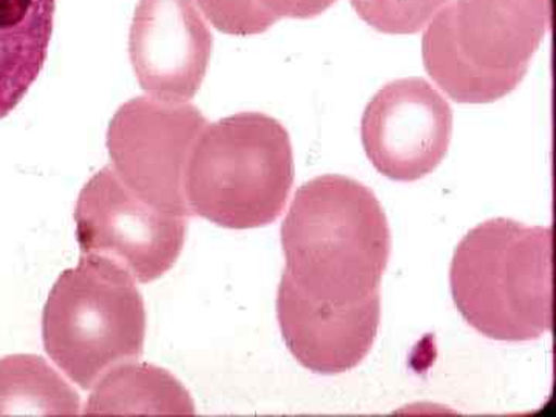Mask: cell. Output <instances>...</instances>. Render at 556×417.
<instances>
[{"label":"cell","mask_w":556,"mask_h":417,"mask_svg":"<svg viewBox=\"0 0 556 417\" xmlns=\"http://www.w3.org/2000/svg\"><path fill=\"white\" fill-rule=\"evenodd\" d=\"M452 0H351L357 16L383 35H416Z\"/></svg>","instance_id":"obj_14"},{"label":"cell","mask_w":556,"mask_h":417,"mask_svg":"<svg viewBox=\"0 0 556 417\" xmlns=\"http://www.w3.org/2000/svg\"><path fill=\"white\" fill-rule=\"evenodd\" d=\"M548 25V0H452L427 24L424 65L457 104H490L525 79Z\"/></svg>","instance_id":"obj_4"},{"label":"cell","mask_w":556,"mask_h":417,"mask_svg":"<svg viewBox=\"0 0 556 417\" xmlns=\"http://www.w3.org/2000/svg\"><path fill=\"white\" fill-rule=\"evenodd\" d=\"M78 393L31 354L0 358V416H78Z\"/></svg>","instance_id":"obj_13"},{"label":"cell","mask_w":556,"mask_h":417,"mask_svg":"<svg viewBox=\"0 0 556 417\" xmlns=\"http://www.w3.org/2000/svg\"><path fill=\"white\" fill-rule=\"evenodd\" d=\"M214 38L195 0H139L129 53L141 89L155 100L188 102L206 76Z\"/></svg>","instance_id":"obj_9"},{"label":"cell","mask_w":556,"mask_h":417,"mask_svg":"<svg viewBox=\"0 0 556 417\" xmlns=\"http://www.w3.org/2000/svg\"><path fill=\"white\" fill-rule=\"evenodd\" d=\"M277 318L299 364L316 375L351 371L368 356L380 325V291L356 302L336 303L300 289L283 273Z\"/></svg>","instance_id":"obj_10"},{"label":"cell","mask_w":556,"mask_h":417,"mask_svg":"<svg viewBox=\"0 0 556 417\" xmlns=\"http://www.w3.org/2000/svg\"><path fill=\"white\" fill-rule=\"evenodd\" d=\"M207 121L195 105L135 98L110 123L108 148L124 185L167 214L192 217L185 192L186 166Z\"/></svg>","instance_id":"obj_6"},{"label":"cell","mask_w":556,"mask_h":417,"mask_svg":"<svg viewBox=\"0 0 556 417\" xmlns=\"http://www.w3.org/2000/svg\"><path fill=\"white\" fill-rule=\"evenodd\" d=\"M56 0H0V119L39 78L53 36Z\"/></svg>","instance_id":"obj_11"},{"label":"cell","mask_w":556,"mask_h":417,"mask_svg":"<svg viewBox=\"0 0 556 417\" xmlns=\"http://www.w3.org/2000/svg\"><path fill=\"white\" fill-rule=\"evenodd\" d=\"M361 135L379 174L393 181H417L447 156L453 110L428 80L396 79L368 102Z\"/></svg>","instance_id":"obj_8"},{"label":"cell","mask_w":556,"mask_h":417,"mask_svg":"<svg viewBox=\"0 0 556 417\" xmlns=\"http://www.w3.org/2000/svg\"><path fill=\"white\" fill-rule=\"evenodd\" d=\"M269 16L280 21L281 17L291 20H313L331 9L338 0H255Z\"/></svg>","instance_id":"obj_16"},{"label":"cell","mask_w":556,"mask_h":417,"mask_svg":"<svg viewBox=\"0 0 556 417\" xmlns=\"http://www.w3.org/2000/svg\"><path fill=\"white\" fill-rule=\"evenodd\" d=\"M188 222L139 199L112 166L90 178L75 208L80 254L112 260L141 283L159 280L174 268L185 248Z\"/></svg>","instance_id":"obj_7"},{"label":"cell","mask_w":556,"mask_h":417,"mask_svg":"<svg viewBox=\"0 0 556 417\" xmlns=\"http://www.w3.org/2000/svg\"><path fill=\"white\" fill-rule=\"evenodd\" d=\"M204 16L218 31L232 36H254L268 31L277 20L255 0H197Z\"/></svg>","instance_id":"obj_15"},{"label":"cell","mask_w":556,"mask_h":417,"mask_svg":"<svg viewBox=\"0 0 556 417\" xmlns=\"http://www.w3.org/2000/svg\"><path fill=\"white\" fill-rule=\"evenodd\" d=\"M84 415L193 416L195 404L189 391L166 369L126 362L102 376Z\"/></svg>","instance_id":"obj_12"},{"label":"cell","mask_w":556,"mask_h":417,"mask_svg":"<svg viewBox=\"0 0 556 417\" xmlns=\"http://www.w3.org/2000/svg\"><path fill=\"white\" fill-rule=\"evenodd\" d=\"M450 288L460 316L485 338L530 342L552 329V229L493 218L457 244Z\"/></svg>","instance_id":"obj_2"},{"label":"cell","mask_w":556,"mask_h":417,"mask_svg":"<svg viewBox=\"0 0 556 417\" xmlns=\"http://www.w3.org/2000/svg\"><path fill=\"white\" fill-rule=\"evenodd\" d=\"M294 177L288 130L265 113H237L201 130L186 166V200L193 215L222 228H263L283 214Z\"/></svg>","instance_id":"obj_3"},{"label":"cell","mask_w":556,"mask_h":417,"mask_svg":"<svg viewBox=\"0 0 556 417\" xmlns=\"http://www.w3.org/2000/svg\"><path fill=\"white\" fill-rule=\"evenodd\" d=\"M285 274L317 299L348 303L380 291L391 232L375 192L343 175L300 186L281 225Z\"/></svg>","instance_id":"obj_1"},{"label":"cell","mask_w":556,"mask_h":417,"mask_svg":"<svg viewBox=\"0 0 556 417\" xmlns=\"http://www.w3.org/2000/svg\"><path fill=\"white\" fill-rule=\"evenodd\" d=\"M146 306L134 277L118 263L80 254L43 306L46 353L72 382L90 390L113 367L144 353Z\"/></svg>","instance_id":"obj_5"}]
</instances>
